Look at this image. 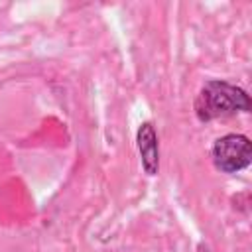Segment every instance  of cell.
<instances>
[{
    "label": "cell",
    "mask_w": 252,
    "mask_h": 252,
    "mask_svg": "<svg viewBox=\"0 0 252 252\" xmlns=\"http://www.w3.org/2000/svg\"><path fill=\"white\" fill-rule=\"evenodd\" d=\"M193 108L201 122H211L215 118L250 112L252 100L242 87H236L222 79H211L201 87Z\"/></svg>",
    "instance_id": "cell-1"
},
{
    "label": "cell",
    "mask_w": 252,
    "mask_h": 252,
    "mask_svg": "<svg viewBox=\"0 0 252 252\" xmlns=\"http://www.w3.org/2000/svg\"><path fill=\"white\" fill-rule=\"evenodd\" d=\"M213 165L220 173H240L252 163V142L246 134H224L213 142L211 148Z\"/></svg>",
    "instance_id": "cell-2"
},
{
    "label": "cell",
    "mask_w": 252,
    "mask_h": 252,
    "mask_svg": "<svg viewBox=\"0 0 252 252\" xmlns=\"http://www.w3.org/2000/svg\"><path fill=\"white\" fill-rule=\"evenodd\" d=\"M136 148L140 154V163L146 175L154 177L159 173V138L156 126L146 120L138 126L136 132Z\"/></svg>",
    "instance_id": "cell-3"
}]
</instances>
